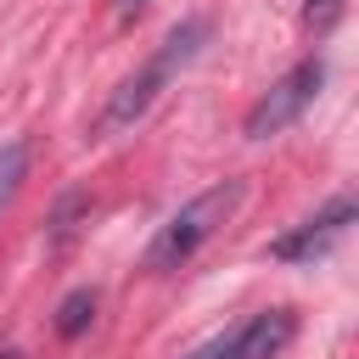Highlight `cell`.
I'll use <instances>...</instances> for the list:
<instances>
[{
    "label": "cell",
    "mask_w": 359,
    "mask_h": 359,
    "mask_svg": "<svg viewBox=\"0 0 359 359\" xmlns=\"http://www.w3.org/2000/svg\"><path fill=\"white\" fill-rule=\"evenodd\" d=\"M140 6H146V0H112V11H118V17H135Z\"/></svg>",
    "instance_id": "cell-9"
},
{
    "label": "cell",
    "mask_w": 359,
    "mask_h": 359,
    "mask_svg": "<svg viewBox=\"0 0 359 359\" xmlns=\"http://www.w3.org/2000/svg\"><path fill=\"white\" fill-rule=\"evenodd\" d=\"M241 196H247V180H213L208 191H196L185 208H174V213L157 224V236H151L146 252H140V269H146V275H174V269H185V264L230 224V213L241 208Z\"/></svg>",
    "instance_id": "cell-2"
},
{
    "label": "cell",
    "mask_w": 359,
    "mask_h": 359,
    "mask_svg": "<svg viewBox=\"0 0 359 359\" xmlns=\"http://www.w3.org/2000/svg\"><path fill=\"white\" fill-rule=\"evenodd\" d=\"M0 359H17V353H0Z\"/></svg>",
    "instance_id": "cell-10"
},
{
    "label": "cell",
    "mask_w": 359,
    "mask_h": 359,
    "mask_svg": "<svg viewBox=\"0 0 359 359\" xmlns=\"http://www.w3.org/2000/svg\"><path fill=\"white\" fill-rule=\"evenodd\" d=\"M292 337H297V314H292L286 303H275V309L247 314V320H241V325H230L224 337H213V342L191 348L185 359H280Z\"/></svg>",
    "instance_id": "cell-4"
},
{
    "label": "cell",
    "mask_w": 359,
    "mask_h": 359,
    "mask_svg": "<svg viewBox=\"0 0 359 359\" xmlns=\"http://www.w3.org/2000/svg\"><path fill=\"white\" fill-rule=\"evenodd\" d=\"M208 34H213V22H208V17H185L180 28H168V39H163V45H157V50H151V56H146V62H140V67H135L112 95H107V107H101V118H95V135H101V140H112V135L135 129V123L157 107V95H163V90H168V84H174L196 56H202Z\"/></svg>",
    "instance_id": "cell-1"
},
{
    "label": "cell",
    "mask_w": 359,
    "mask_h": 359,
    "mask_svg": "<svg viewBox=\"0 0 359 359\" xmlns=\"http://www.w3.org/2000/svg\"><path fill=\"white\" fill-rule=\"evenodd\" d=\"M342 6H348V0H303V28L331 34V28H337V17H342Z\"/></svg>",
    "instance_id": "cell-8"
},
{
    "label": "cell",
    "mask_w": 359,
    "mask_h": 359,
    "mask_svg": "<svg viewBox=\"0 0 359 359\" xmlns=\"http://www.w3.org/2000/svg\"><path fill=\"white\" fill-rule=\"evenodd\" d=\"M320 84H325V56H303L297 67H286V73H280L258 101H252V112H247L241 135H247V140H269V135L292 129V123L314 107Z\"/></svg>",
    "instance_id": "cell-3"
},
{
    "label": "cell",
    "mask_w": 359,
    "mask_h": 359,
    "mask_svg": "<svg viewBox=\"0 0 359 359\" xmlns=\"http://www.w3.org/2000/svg\"><path fill=\"white\" fill-rule=\"evenodd\" d=\"M353 219H359L353 191H337L320 213H309L303 224H292L286 236H275V241H269V258H275V264H314V258H325V252L348 236Z\"/></svg>",
    "instance_id": "cell-5"
},
{
    "label": "cell",
    "mask_w": 359,
    "mask_h": 359,
    "mask_svg": "<svg viewBox=\"0 0 359 359\" xmlns=\"http://www.w3.org/2000/svg\"><path fill=\"white\" fill-rule=\"evenodd\" d=\"M28 168H34V146L17 135L11 146H0V213L11 208V196L22 191V180H28Z\"/></svg>",
    "instance_id": "cell-6"
},
{
    "label": "cell",
    "mask_w": 359,
    "mask_h": 359,
    "mask_svg": "<svg viewBox=\"0 0 359 359\" xmlns=\"http://www.w3.org/2000/svg\"><path fill=\"white\" fill-rule=\"evenodd\" d=\"M90 320H95V292L90 286H73L67 297H62V309H56V337H84L90 331Z\"/></svg>",
    "instance_id": "cell-7"
}]
</instances>
